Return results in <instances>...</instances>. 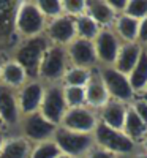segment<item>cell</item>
I'll use <instances>...</instances> for the list:
<instances>
[{"label":"cell","instance_id":"30","mask_svg":"<svg viewBox=\"0 0 147 158\" xmlns=\"http://www.w3.org/2000/svg\"><path fill=\"white\" fill-rule=\"evenodd\" d=\"M62 8H63V15L70 18H78L86 15V2H82V0H63Z\"/></svg>","mask_w":147,"mask_h":158},{"label":"cell","instance_id":"42","mask_svg":"<svg viewBox=\"0 0 147 158\" xmlns=\"http://www.w3.org/2000/svg\"><path fill=\"white\" fill-rule=\"evenodd\" d=\"M0 130H3V128H2V123H0Z\"/></svg>","mask_w":147,"mask_h":158},{"label":"cell","instance_id":"15","mask_svg":"<svg viewBox=\"0 0 147 158\" xmlns=\"http://www.w3.org/2000/svg\"><path fill=\"white\" fill-rule=\"evenodd\" d=\"M86 90V103L92 108H103L106 103H108V90H106L103 81H101V76L100 71H90V77H89V82L84 87Z\"/></svg>","mask_w":147,"mask_h":158},{"label":"cell","instance_id":"20","mask_svg":"<svg viewBox=\"0 0 147 158\" xmlns=\"http://www.w3.org/2000/svg\"><path fill=\"white\" fill-rule=\"evenodd\" d=\"M86 13L98 25H109L114 21V11L106 2H100V0L86 2Z\"/></svg>","mask_w":147,"mask_h":158},{"label":"cell","instance_id":"26","mask_svg":"<svg viewBox=\"0 0 147 158\" xmlns=\"http://www.w3.org/2000/svg\"><path fill=\"white\" fill-rule=\"evenodd\" d=\"M138 27H139V22L127 15L119 18V21H117V32L127 41H133L138 36Z\"/></svg>","mask_w":147,"mask_h":158},{"label":"cell","instance_id":"10","mask_svg":"<svg viewBox=\"0 0 147 158\" xmlns=\"http://www.w3.org/2000/svg\"><path fill=\"white\" fill-rule=\"evenodd\" d=\"M44 36L51 44L63 46L66 48L73 40L76 38V27H74V18L62 15L56 19L48 21Z\"/></svg>","mask_w":147,"mask_h":158},{"label":"cell","instance_id":"40","mask_svg":"<svg viewBox=\"0 0 147 158\" xmlns=\"http://www.w3.org/2000/svg\"><path fill=\"white\" fill-rule=\"evenodd\" d=\"M2 63H3V62H2V60H0V71H2Z\"/></svg>","mask_w":147,"mask_h":158},{"label":"cell","instance_id":"24","mask_svg":"<svg viewBox=\"0 0 147 158\" xmlns=\"http://www.w3.org/2000/svg\"><path fill=\"white\" fill-rule=\"evenodd\" d=\"M128 81L133 90H141L147 85V52H141L138 63L133 68Z\"/></svg>","mask_w":147,"mask_h":158},{"label":"cell","instance_id":"3","mask_svg":"<svg viewBox=\"0 0 147 158\" xmlns=\"http://www.w3.org/2000/svg\"><path fill=\"white\" fill-rule=\"evenodd\" d=\"M68 68L70 60L66 56V48L49 44L40 65L38 81H41L43 84H60Z\"/></svg>","mask_w":147,"mask_h":158},{"label":"cell","instance_id":"37","mask_svg":"<svg viewBox=\"0 0 147 158\" xmlns=\"http://www.w3.org/2000/svg\"><path fill=\"white\" fill-rule=\"evenodd\" d=\"M57 158H71V156H68V155H63V153H60Z\"/></svg>","mask_w":147,"mask_h":158},{"label":"cell","instance_id":"9","mask_svg":"<svg viewBox=\"0 0 147 158\" xmlns=\"http://www.w3.org/2000/svg\"><path fill=\"white\" fill-rule=\"evenodd\" d=\"M97 117L89 108H68L66 112L62 117V122L59 127L68 130V131H74V133H84V135H90L97 127Z\"/></svg>","mask_w":147,"mask_h":158},{"label":"cell","instance_id":"39","mask_svg":"<svg viewBox=\"0 0 147 158\" xmlns=\"http://www.w3.org/2000/svg\"><path fill=\"white\" fill-rule=\"evenodd\" d=\"M144 101H145V103H147V94H145V95H144Z\"/></svg>","mask_w":147,"mask_h":158},{"label":"cell","instance_id":"13","mask_svg":"<svg viewBox=\"0 0 147 158\" xmlns=\"http://www.w3.org/2000/svg\"><path fill=\"white\" fill-rule=\"evenodd\" d=\"M66 56H68L71 67H78V68L89 70L97 62L93 41L82 40V38H74L73 41L66 46Z\"/></svg>","mask_w":147,"mask_h":158},{"label":"cell","instance_id":"2","mask_svg":"<svg viewBox=\"0 0 147 158\" xmlns=\"http://www.w3.org/2000/svg\"><path fill=\"white\" fill-rule=\"evenodd\" d=\"M48 19L38 10L36 2H18L15 15V33L19 40L44 35Z\"/></svg>","mask_w":147,"mask_h":158},{"label":"cell","instance_id":"17","mask_svg":"<svg viewBox=\"0 0 147 158\" xmlns=\"http://www.w3.org/2000/svg\"><path fill=\"white\" fill-rule=\"evenodd\" d=\"M32 147V144L22 136L11 135L6 138L2 150H0V158H29Z\"/></svg>","mask_w":147,"mask_h":158},{"label":"cell","instance_id":"38","mask_svg":"<svg viewBox=\"0 0 147 158\" xmlns=\"http://www.w3.org/2000/svg\"><path fill=\"white\" fill-rule=\"evenodd\" d=\"M138 158H147V155H141V156H138Z\"/></svg>","mask_w":147,"mask_h":158},{"label":"cell","instance_id":"32","mask_svg":"<svg viewBox=\"0 0 147 158\" xmlns=\"http://www.w3.org/2000/svg\"><path fill=\"white\" fill-rule=\"evenodd\" d=\"M86 158H116V156H114V153L104 150L101 147H92L89 150V153L86 155Z\"/></svg>","mask_w":147,"mask_h":158},{"label":"cell","instance_id":"34","mask_svg":"<svg viewBox=\"0 0 147 158\" xmlns=\"http://www.w3.org/2000/svg\"><path fill=\"white\" fill-rule=\"evenodd\" d=\"M109 5V8L114 11V15L116 13H119V11H125V8H127V2L125 0H109V2H106Z\"/></svg>","mask_w":147,"mask_h":158},{"label":"cell","instance_id":"4","mask_svg":"<svg viewBox=\"0 0 147 158\" xmlns=\"http://www.w3.org/2000/svg\"><path fill=\"white\" fill-rule=\"evenodd\" d=\"M56 130H57V125L46 120V118L36 111V112H32V114H27V115L21 117L18 133L24 139H27L32 146H35V144H38V142L52 139Z\"/></svg>","mask_w":147,"mask_h":158},{"label":"cell","instance_id":"27","mask_svg":"<svg viewBox=\"0 0 147 158\" xmlns=\"http://www.w3.org/2000/svg\"><path fill=\"white\" fill-rule=\"evenodd\" d=\"M60 155L59 147L56 146V142L49 139V141H43L38 142L32 147L30 156L29 158H57Z\"/></svg>","mask_w":147,"mask_h":158},{"label":"cell","instance_id":"19","mask_svg":"<svg viewBox=\"0 0 147 158\" xmlns=\"http://www.w3.org/2000/svg\"><path fill=\"white\" fill-rule=\"evenodd\" d=\"M125 108L122 106L120 103L117 101H111V103H106L103 106L101 111V118H103V123L108 125L112 130H119L124 128V122H125Z\"/></svg>","mask_w":147,"mask_h":158},{"label":"cell","instance_id":"23","mask_svg":"<svg viewBox=\"0 0 147 158\" xmlns=\"http://www.w3.org/2000/svg\"><path fill=\"white\" fill-rule=\"evenodd\" d=\"M124 128L127 131V136L133 141V139H141L145 135L147 125L139 118V115L133 111L128 109L125 114V122H124Z\"/></svg>","mask_w":147,"mask_h":158},{"label":"cell","instance_id":"11","mask_svg":"<svg viewBox=\"0 0 147 158\" xmlns=\"http://www.w3.org/2000/svg\"><path fill=\"white\" fill-rule=\"evenodd\" d=\"M43 92H44V84L38 79H32V81L29 79L24 85H21L16 90L21 115H27L40 109V104L43 100Z\"/></svg>","mask_w":147,"mask_h":158},{"label":"cell","instance_id":"41","mask_svg":"<svg viewBox=\"0 0 147 158\" xmlns=\"http://www.w3.org/2000/svg\"><path fill=\"white\" fill-rule=\"evenodd\" d=\"M145 149H147V139H145Z\"/></svg>","mask_w":147,"mask_h":158},{"label":"cell","instance_id":"22","mask_svg":"<svg viewBox=\"0 0 147 158\" xmlns=\"http://www.w3.org/2000/svg\"><path fill=\"white\" fill-rule=\"evenodd\" d=\"M74 27H76V38L89 40V41H93L100 32L98 24L87 15L74 18Z\"/></svg>","mask_w":147,"mask_h":158},{"label":"cell","instance_id":"5","mask_svg":"<svg viewBox=\"0 0 147 158\" xmlns=\"http://www.w3.org/2000/svg\"><path fill=\"white\" fill-rule=\"evenodd\" d=\"M52 141L56 142L60 153L68 155L71 158L84 156L93 147V136L68 131L62 127H57L54 136H52Z\"/></svg>","mask_w":147,"mask_h":158},{"label":"cell","instance_id":"29","mask_svg":"<svg viewBox=\"0 0 147 158\" xmlns=\"http://www.w3.org/2000/svg\"><path fill=\"white\" fill-rule=\"evenodd\" d=\"M36 6L48 21L56 19V18L63 15V8H62L60 0H38Z\"/></svg>","mask_w":147,"mask_h":158},{"label":"cell","instance_id":"14","mask_svg":"<svg viewBox=\"0 0 147 158\" xmlns=\"http://www.w3.org/2000/svg\"><path fill=\"white\" fill-rule=\"evenodd\" d=\"M93 48H95L97 59H100L106 65L116 62L117 54H119V49H120L116 35L112 32H109V30L98 32L97 38L93 40Z\"/></svg>","mask_w":147,"mask_h":158},{"label":"cell","instance_id":"12","mask_svg":"<svg viewBox=\"0 0 147 158\" xmlns=\"http://www.w3.org/2000/svg\"><path fill=\"white\" fill-rule=\"evenodd\" d=\"M100 76L109 95H112L120 101H128L133 98V89L125 74L119 73L116 68L106 67L100 71Z\"/></svg>","mask_w":147,"mask_h":158},{"label":"cell","instance_id":"28","mask_svg":"<svg viewBox=\"0 0 147 158\" xmlns=\"http://www.w3.org/2000/svg\"><path fill=\"white\" fill-rule=\"evenodd\" d=\"M63 98L66 103V108H81L86 103V90L84 87L63 85Z\"/></svg>","mask_w":147,"mask_h":158},{"label":"cell","instance_id":"33","mask_svg":"<svg viewBox=\"0 0 147 158\" xmlns=\"http://www.w3.org/2000/svg\"><path fill=\"white\" fill-rule=\"evenodd\" d=\"M133 111H135L138 115H139V118L147 125V103L142 100V101H138L136 104H135V108H133Z\"/></svg>","mask_w":147,"mask_h":158},{"label":"cell","instance_id":"16","mask_svg":"<svg viewBox=\"0 0 147 158\" xmlns=\"http://www.w3.org/2000/svg\"><path fill=\"white\" fill-rule=\"evenodd\" d=\"M29 81L27 74H25L24 68L18 62H15L13 59L6 60L2 63V71H0V84L8 85L11 89H19L21 85H24Z\"/></svg>","mask_w":147,"mask_h":158},{"label":"cell","instance_id":"35","mask_svg":"<svg viewBox=\"0 0 147 158\" xmlns=\"http://www.w3.org/2000/svg\"><path fill=\"white\" fill-rule=\"evenodd\" d=\"M138 36L142 43H147V18L142 19V22L139 24L138 27Z\"/></svg>","mask_w":147,"mask_h":158},{"label":"cell","instance_id":"6","mask_svg":"<svg viewBox=\"0 0 147 158\" xmlns=\"http://www.w3.org/2000/svg\"><path fill=\"white\" fill-rule=\"evenodd\" d=\"M66 109L68 108H66V103L63 98V85L62 84H44L43 100H41V104H40L38 112L46 120L59 127Z\"/></svg>","mask_w":147,"mask_h":158},{"label":"cell","instance_id":"8","mask_svg":"<svg viewBox=\"0 0 147 158\" xmlns=\"http://www.w3.org/2000/svg\"><path fill=\"white\" fill-rule=\"evenodd\" d=\"M21 117L22 115L18 104L16 89L0 84V123H2V128L5 127V131L13 128L18 130Z\"/></svg>","mask_w":147,"mask_h":158},{"label":"cell","instance_id":"25","mask_svg":"<svg viewBox=\"0 0 147 158\" xmlns=\"http://www.w3.org/2000/svg\"><path fill=\"white\" fill-rule=\"evenodd\" d=\"M90 77V70L86 68H78V67H70L66 70L62 82L63 85H70V87H86Z\"/></svg>","mask_w":147,"mask_h":158},{"label":"cell","instance_id":"31","mask_svg":"<svg viewBox=\"0 0 147 158\" xmlns=\"http://www.w3.org/2000/svg\"><path fill=\"white\" fill-rule=\"evenodd\" d=\"M127 16L133 18V19H141V18H147V2L144 0H133V2H127V8H125Z\"/></svg>","mask_w":147,"mask_h":158},{"label":"cell","instance_id":"1","mask_svg":"<svg viewBox=\"0 0 147 158\" xmlns=\"http://www.w3.org/2000/svg\"><path fill=\"white\" fill-rule=\"evenodd\" d=\"M49 41L44 35L27 38V40H19V43L13 49V60L18 62L24 68L27 77L38 79L40 65H41L43 56L49 48Z\"/></svg>","mask_w":147,"mask_h":158},{"label":"cell","instance_id":"7","mask_svg":"<svg viewBox=\"0 0 147 158\" xmlns=\"http://www.w3.org/2000/svg\"><path fill=\"white\" fill-rule=\"evenodd\" d=\"M93 142L111 153H130L133 150V141L119 130H112L103 122L97 123L93 130Z\"/></svg>","mask_w":147,"mask_h":158},{"label":"cell","instance_id":"18","mask_svg":"<svg viewBox=\"0 0 147 158\" xmlns=\"http://www.w3.org/2000/svg\"><path fill=\"white\" fill-rule=\"evenodd\" d=\"M141 56V49L139 46L136 44H125L122 49H119V54H117V59H116V70L122 74H127V73H131L133 68L136 67L138 63V59Z\"/></svg>","mask_w":147,"mask_h":158},{"label":"cell","instance_id":"36","mask_svg":"<svg viewBox=\"0 0 147 158\" xmlns=\"http://www.w3.org/2000/svg\"><path fill=\"white\" fill-rule=\"evenodd\" d=\"M6 138H8V133H6L5 130H0V150H2V147H3V144H5Z\"/></svg>","mask_w":147,"mask_h":158},{"label":"cell","instance_id":"21","mask_svg":"<svg viewBox=\"0 0 147 158\" xmlns=\"http://www.w3.org/2000/svg\"><path fill=\"white\" fill-rule=\"evenodd\" d=\"M18 2H0V38L15 33V15Z\"/></svg>","mask_w":147,"mask_h":158}]
</instances>
